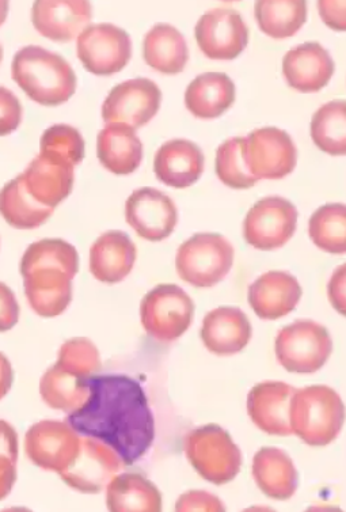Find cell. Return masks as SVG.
I'll use <instances>...</instances> for the list:
<instances>
[{"instance_id": "cell-1", "label": "cell", "mask_w": 346, "mask_h": 512, "mask_svg": "<svg viewBox=\"0 0 346 512\" xmlns=\"http://www.w3.org/2000/svg\"><path fill=\"white\" fill-rule=\"evenodd\" d=\"M89 397L67 423L78 434L112 447L124 466L146 455L155 438V422L142 385L127 375H91Z\"/></svg>"}, {"instance_id": "cell-2", "label": "cell", "mask_w": 346, "mask_h": 512, "mask_svg": "<svg viewBox=\"0 0 346 512\" xmlns=\"http://www.w3.org/2000/svg\"><path fill=\"white\" fill-rule=\"evenodd\" d=\"M19 269L34 313L53 318L66 312L72 301V279L79 271L74 246L53 238L38 241L26 249Z\"/></svg>"}, {"instance_id": "cell-3", "label": "cell", "mask_w": 346, "mask_h": 512, "mask_svg": "<svg viewBox=\"0 0 346 512\" xmlns=\"http://www.w3.org/2000/svg\"><path fill=\"white\" fill-rule=\"evenodd\" d=\"M11 75L30 100L44 106L62 105L76 91V75L70 63L37 45L19 49Z\"/></svg>"}, {"instance_id": "cell-4", "label": "cell", "mask_w": 346, "mask_h": 512, "mask_svg": "<svg viewBox=\"0 0 346 512\" xmlns=\"http://www.w3.org/2000/svg\"><path fill=\"white\" fill-rule=\"evenodd\" d=\"M291 430L310 446H328L344 426L345 407L336 390L309 386L295 390L291 400Z\"/></svg>"}, {"instance_id": "cell-5", "label": "cell", "mask_w": 346, "mask_h": 512, "mask_svg": "<svg viewBox=\"0 0 346 512\" xmlns=\"http://www.w3.org/2000/svg\"><path fill=\"white\" fill-rule=\"evenodd\" d=\"M185 453L196 472L209 483H230L241 472V450L230 434L216 424L190 432L185 439Z\"/></svg>"}, {"instance_id": "cell-6", "label": "cell", "mask_w": 346, "mask_h": 512, "mask_svg": "<svg viewBox=\"0 0 346 512\" xmlns=\"http://www.w3.org/2000/svg\"><path fill=\"white\" fill-rule=\"evenodd\" d=\"M234 254V246L223 235L195 234L178 249V275L190 286L214 287L230 273Z\"/></svg>"}, {"instance_id": "cell-7", "label": "cell", "mask_w": 346, "mask_h": 512, "mask_svg": "<svg viewBox=\"0 0 346 512\" xmlns=\"http://www.w3.org/2000/svg\"><path fill=\"white\" fill-rule=\"evenodd\" d=\"M275 350L276 358L285 370L313 374L328 362L333 341L325 326L311 320H298L281 329Z\"/></svg>"}, {"instance_id": "cell-8", "label": "cell", "mask_w": 346, "mask_h": 512, "mask_svg": "<svg viewBox=\"0 0 346 512\" xmlns=\"http://www.w3.org/2000/svg\"><path fill=\"white\" fill-rule=\"evenodd\" d=\"M195 303L176 284H159L140 305L143 328L154 339L174 341L192 325Z\"/></svg>"}, {"instance_id": "cell-9", "label": "cell", "mask_w": 346, "mask_h": 512, "mask_svg": "<svg viewBox=\"0 0 346 512\" xmlns=\"http://www.w3.org/2000/svg\"><path fill=\"white\" fill-rule=\"evenodd\" d=\"M298 210L290 200L268 196L247 212L243 235L247 244L258 250L283 248L294 237Z\"/></svg>"}, {"instance_id": "cell-10", "label": "cell", "mask_w": 346, "mask_h": 512, "mask_svg": "<svg viewBox=\"0 0 346 512\" xmlns=\"http://www.w3.org/2000/svg\"><path fill=\"white\" fill-rule=\"evenodd\" d=\"M76 55L91 74L109 77L123 70L131 60L132 40L119 26L90 25L79 34Z\"/></svg>"}, {"instance_id": "cell-11", "label": "cell", "mask_w": 346, "mask_h": 512, "mask_svg": "<svg viewBox=\"0 0 346 512\" xmlns=\"http://www.w3.org/2000/svg\"><path fill=\"white\" fill-rule=\"evenodd\" d=\"M162 91L147 78H136L113 87L102 105L106 124H125L139 130L150 123L161 108Z\"/></svg>"}, {"instance_id": "cell-12", "label": "cell", "mask_w": 346, "mask_h": 512, "mask_svg": "<svg viewBox=\"0 0 346 512\" xmlns=\"http://www.w3.org/2000/svg\"><path fill=\"white\" fill-rule=\"evenodd\" d=\"M247 168L256 180H281L295 170L298 151L287 132L276 127L253 131L245 138Z\"/></svg>"}, {"instance_id": "cell-13", "label": "cell", "mask_w": 346, "mask_h": 512, "mask_svg": "<svg viewBox=\"0 0 346 512\" xmlns=\"http://www.w3.org/2000/svg\"><path fill=\"white\" fill-rule=\"evenodd\" d=\"M195 37L208 59L228 62L245 51L249 43V29L237 10L218 7L200 18Z\"/></svg>"}, {"instance_id": "cell-14", "label": "cell", "mask_w": 346, "mask_h": 512, "mask_svg": "<svg viewBox=\"0 0 346 512\" xmlns=\"http://www.w3.org/2000/svg\"><path fill=\"white\" fill-rule=\"evenodd\" d=\"M81 438L68 423L44 420L26 432V454L34 465L62 473L75 461Z\"/></svg>"}, {"instance_id": "cell-15", "label": "cell", "mask_w": 346, "mask_h": 512, "mask_svg": "<svg viewBox=\"0 0 346 512\" xmlns=\"http://www.w3.org/2000/svg\"><path fill=\"white\" fill-rule=\"evenodd\" d=\"M125 219L139 237L150 242H161L170 237L178 223L174 201L154 188H140L132 192L125 203Z\"/></svg>"}, {"instance_id": "cell-16", "label": "cell", "mask_w": 346, "mask_h": 512, "mask_svg": "<svg viewBox=\"0 0 346 512\" xmlns=\"http://www.w3.org/2000/svg\"><path fill=\"white\" fill-rule=\"evenodd\" d=\"M119 454L95 438L81 439L75 461L60 473L68 487L82 493H100L123 468Z\"/></svg>"}, {"instance_id": "cell-17", "label": "cell", "mask_w": 346, "mask_h": 512, "mask_svg": "<svg viewBox=\"0 0 346 512\" xmlns=\"http://www.w3.org/2000/svg\"><path fill=\"white\" fill-rule=\"evenodd\" d=\"M93 20L91 5L85 0H38L32 10L37 32L49 40L67 43L76 39Z\"/></svg>"}, {"instance_id": "cell-18", "label": "cell", "mask_w": 346, "mask_h": 512, "mask_svg": "<svg viewBox=\"0 0 346 512\" xmlns=\"http://www.w3.org/2000/svg\"><path fill=\"white\" fill-rule=\"evenodd\" d=\"M295 390L284 382L258 383L247 396V412L250 419L266 434L291 435L290 411Z\"/></svg>"}, {"instance_id": "cell-19", "label": "cell", "mask_w": 346, "mask_h": 512, "mask_svg": "<svg viewBox=\"0 0 346 512\" xmlns=\"http://www.w3.org/2000/svg\"><path fill=\"white\" fill-rule=\"evenodd\" d=\"M295 276L283 271L266 272L249 287L247 301L262 320H279L294 312L302 298Z\"/></svg>"}, {"instance_id": "cell-20", "label": "cell", "mask_w": 346, "mask_h": 512, "mask_svg": "<svg viewBox=\"0 0 346 512\" xmlns=\"http://www.w3.org/2000/svg\"><path fill=\"white\" fill-rule=\"evenodd\" d=\"M283 72L292 89L300 93H317L332 79L334 62L321 44H300L284 56Z\"/></svg>"}, {"instance_id": "cell-21", "label": "cell", "mask_w": 346, "mask_h": 512, "mask_svg": "<svg viewBox=\"0 0 346 512\" xmlns=\"http://www.w3.org/2000/svg\"><path fill=\"white\" fill-rule=\"evenodd\" d=\"M250 339L252 325L246 314L237 307H219L204 317L201 340L212 354H238L245 350Z\"/></svg>"}, {"instance_id": "cell-22", "label": "cell", "mask_w": 346, "mask_h": 512, "mask_svg": "<svg viewBox=\"0 0 346 512\" xmlns=\"http://www.w3.org/2000/svg\"><path fill=\"white\" fill-rule=\"evenodd\" d=\"M204 154L196 143L174 139L163 144L154 159V172L167 187L185 189L200 180Z\"/></svg>"}, {"instance_id": "cell-23", "label": "cell", "mask_w": 346, "mask_h": 512, "mask_svg": "<svg viewBox=\"0 0 346 512\" xmlns=\"http://www.w3.org/2000/svg\"><path fill=\"white\" fill-rule=\"evenodd\" d=\"M19 178L38 204L55 210L74 187V166L38 155Z\"/></svg>"}, {"instance_id": "cell-24", "label": "cell", "mask_w": 346, "mask_h": 512, "mask_svg": "<svg viewBox=\"0 0 346 512\" xmlns=\"http://www.w3.org/2000/svg\"><path fill=\"white\" fill-rule=\"evenodd\" d=\"M136 256V246L127 233L108 231L91 246V275L102 283H120L131 273Z\"/></svg>"}, {"instance_id": "cell-25", "label": "cell", "mask_w": 346, "mask_h": 512, "mask_svg": "<svg viewBox=\"0 0 346 512\" xmlns=\"http://www.w3.org/2000/svg\"><path fill=\"white\" fill-rule=\"evenodd\" d=\"M252 473L257 487L268 498L288 500L298 489L299 476L294 462L276 447H264L254 455Z\"/></svg>"}, {"instance_id": "cell-26", "label": "cell", "mask_w": 346, "mask_h": 512, "mask_svg": "<svg viewBox=\"0 0 346 512\" xmlns=\"http://www.w3.org/2000/svg\"><path fill=\"white\" fill-rule=\"evenodd\" d=\"M97 155L105 169L127 176L143 161V143L135 130L125 124H108L98 134Z\"/></svg>"}, {"instance_id": "cell-27", "label": "cell", "mask_w": 346, "mask_h": 512, "mask_svg": "<svg viewBox=\"0 0 346 512\" xmlns=\"http://www.w3.org/2000/svg\"><path fill=\"white\" fill-rule=\"evenodd\" d=\"M235 102V85L223 72H205L189 83L185 105L197 119L222 116Z\"/></svg>"}, {"instance_id": "cell-28", "label": "cell", "mask_w": 346, "mask_h": 512, "mask_svg": "<svg viewBox=\"0 0 346 512\" xmlns=\"http://www.w3.org/2000/svg\"><path fill=\"white\" fill-rule=\"evenodd\" d=\"M143 56L155 71L176 75L184 71L189 60L184 34L169 24H158L144 37Z\"/></svg>"}, {"instance_id": "cell-29", "label": "cell", "mask_w": 346, "mask_h": 512, "mask_svg": "<svg viewBox=\"0 0 346 512\" xmlns=\"http://www.w3.org/2000/svg\"><path fill=\"white\" fill-rule=\"evenodd\" d=\"M106 504L112 512H159L162 495L142 474L124 473L108 484Z\"/></svg>"}, {"instance_id": "cell-30", "label": "cell", "mask_w": 346, "mask_h": 512, "mask_svg": "<svg viewBox=\"0 0 346 512\" xmlns=\"http://www.w3.org/2000/svg\"><path fill=\"white\" fill-rule=\"evenodd\" d=\"M258 26L275 40L290 39L307 21L303 0H258L254 7Z\"/></svg>"}, {"instance_id": "cell-31", "label": "cell", "mask_w": 346, "mask_h": 512, "mask_svg": "<svg viewBox=\"0 0 346 512\" xmlns=\"http://www.w3.org/2000/svg\"><path fill=\"white\" fill-rule=\"evenodd\" d=\"M0 214L19 230L37 229L51 218L52 208L38 204L26 191L19 176L0 191Z\"/></svg>"}, {"instance_id": "cell-32", "label": "cell", "mask_w": 346, "mask_h": 512, "mask_svg": "<svg viewBox=\"0 0 346 512\" xmlns=\"http://www.w3.org/2000/svg\"><path fill=\"white\" fill-rule=\"evenodd\" d=\"M86 381L87 378L68 373L55 364L41 378V397L45 404L53 409L75 412L85 404L89 397V386Z\"/></svg>"}, {"instance_id": "cell-33", "label": "cell", "mask_w": 346, "mask_h": 512, "mask_svg": "<svg viewBox=\"0 0 346 512\" xmlns=\"http://www.w3.org/2000/svg\"><path fill=\"white\" fill-rule=\"evenodd\" d=\"M311 138L323 153L340 157L346 153L345 101H332L319 108L311 120Z\"/></svg>"}, {"instance_id": "cell-34", "label": "cell", "mask_w": 346, "mask_h": 512, "mask_svg": "<svg viewBox=\"0 0 346 512\" xmlns=\"http://www.w3.org/2000/svg\"><path fill=\"white\" fill-rule=\"evenodd\" d=\"M311 241L323 252H346V207L342 203L326 204L315 211L309 223Z\"/></svg>"}, {"instance_id": "cell-35", "label": "cell", "mask_w": 346, "mask_h": 512, "mask_svg": "<svg viewBox=\"0 0 346 512\" xmlns=\"http://www.w3.org/2000/svg\"><path fill=\"white\" fill-rule=\"evenodd\" d=\"M245 138L228 139L216 151V176L224 185L233 189H249L257 184L247 168Z\"/></svg>"}, {"instance_id": "cell-36", "label": "cell", "mask_w": 346, "mask_h": 512, "mask_svg": "<svg viewBox=\"0 0 346 512\" xmlns=\"http://www.w3.org/2000/svg\"><path fill=\"white\" fill-rule=\"evenodd\" d=\"M40 155L75 168L85 158V140L71 125H53L41 136Z\"/></svg>"}, {"instance_id": "cell-37", "label": "cell", "mask_w": 346, "mask_h": 512, "mask_svg": "<svg viewBox=\"0 0 346 512\" xmlns=\"http://www.w3.org/2000/svg\"><path fill=\"white\" fill-rule=\"evenodd\" d=\"M57 366L81 378H90L101 369L100 351L85 337L68 340L60 348Z\"/></svg>"}, {"instance_id": "cell-38", "label": "cell", "mask_w": 346, "mask_h": 512, "mask_svg": "<svg viewBox=\"0 0 346 512\" xmlns=\"http://www.w3.org/2000/svg\"><path fill=\"white\" fill-rule=\"evenodd\" d=\"M17 460V432L5 420H0V500L10 495L17 480Z\"/></svg>"}, {"instance_id": "cell-39", "label": "cell", "mask_w": 346, "mask_h": 512, "mask_svg": "<svg viewBox=\"0 0 346 512\" xmlns=\"http://www.w3.org/2000/svg\"><path fill=\"white\" fill-rule=\"evenodd\" d=\"M21 121V102L13 91L0 86V136L13 134Z\"/></svg>"}, {"instance_id": "cell-40", "label": "cell", "mask_w": 346, "mask_h": 512, "mask_svg": "<svg viewBox=\"0 0 346 512\" xmlns=\"http://www.w3.org/2000/svg\"><path fill=\"white\" fill-rule=\"evenodd\" d=\"M176 511H226L224 504L215 495L205 491H190L184 493L176 504Z\"/></svg>"}, {"instance_id": "cell-41", "label": "cell", "mask_w": 346, "mask_h": 512, "mask_svg": "<svg viewBox=\"0 0 346 512\" xmlns=\"http://www.w3.org/2000/svg\"><path fill=\"white\" fill-rule=\"evenodd\" d=\"M19 320V305L15 294L5 283H0V333L13 329Z\"/></svg>"}, {"instance_id": "cell-42", "label": "cell", "mask_w": 346, "mask_h": 512, "mask_svg": "<svg viewBox=\"0 0 346 512\" xmlns=\"http://www.w3.org/2000/svg\"><path fill=\"white\" fill-rule=\"evenodd\" d=\"M323 22L334 30H345V2H319Z\"/></svg>"}, {"instance_id": "cell-43", "label": "cell", "mask_w": 346, "mask_h": 512, "mask_svg": "<svg viewBox=\"0 0 346 512\" xmlns=\"http://www.w3.org/2000/svg\"><path fill=\"white\" fill-rule=\"evenodd\" d=\"M329 298L334 309L344 316L345 314V265H341L333 273L329 283Z\"/></svg>"}, {"instance_id": "cell-44", "label": "cell", "mask_w": 346, "mask_h": 512, "mask_svg": "<svg viewBox=\"0 0 346 512\" xmlns=\"http://www.w3.org/2000/svg\"><path fill=\"white\" fill-rule=\"evenodd\" d=\"M13 367L9 359L0 352V400L10 392L13 386Z\"/></svg>"}, {"instance_id": "cell-45", "label": "cell", "mask_w": 346, "mask_h": 512, "mask_svg": "<svg viewBox=\"0 0 346 512\" xmlns=\"http://www.w3.org/2000/svg\"><path fill=\"white\" fill-rule=\"evenodd\" d=\"M7 13H9V3L0 0V26L5 24Z\"/></svg>"}, {"instance_id": "cell-46", "label": "cell", "mask_w": 346, "mask_h": 512, "mask_svg": "<svg viewBox=\"0 0 346 512\" xmlns=\"http://www.w3.org/2000/svg\"><path fill=\"white\" fill-rule=\"evenodd\" d=\"M2 59H3V49H2V47H0V63H2Z\"/></svg>"}]
</instances>
